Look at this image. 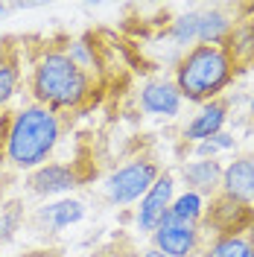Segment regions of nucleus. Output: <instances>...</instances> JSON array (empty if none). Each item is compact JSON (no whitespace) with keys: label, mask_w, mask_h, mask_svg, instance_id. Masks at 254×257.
<instances>
[{"label":"nucleus","mask_w":254,"mask_h":257,"mask_svg":"<svg viewBox=\"0 0 254 257\" xmlns=\"http://www.w3.org/2000/svg\"><path fill=\"white\" fill-rule=\"evenodd\" d=\"M62 138V114L32 102L12 114L3 135V164L18 173L44 167Z\"/></svg>","instance_id":"nucleus-1"},{"label":"nucleus","mask_w":254,"mask_h":257,"mask_svg":"<svg viewBox=\"0 0 254 257\" xmlns=\"http://www.w3.org/2000/svg\"><path fill=\"white\" fill-rule=\"evenodd\" d=\"M30 91L50 111H73L91 99L94 79L70 59L67 47H47L32 64Z\"/></svg>","instance_id":"nucleus-2"},{"label":"nucleus","mask_w":254,"mask_h":257,"mask_svg":"<svg viewBox=\"0 0 254 257\" xmlns=\"http://www.w3.org/2000/svg\"><path fill=\"white\" fill-rule=\"evenodd\" d=\"M237 64L225 44H193L175 67V88L181 99L213 102L234 79Z\"/></svg>","instance_id":"nucleus-3"},{"label":"nucleus","mask_w":254,"mask_h":257,"mask_svg":"<svg viewBox=\"0 0 254 257\" xmlns=\"http://www.w3.org/2000/svg\"><path fill=\"white\" fill-rule=\"evenodd\" d=\"M158 176H161V167L152 158H135L108 176L105 196H108L111 205H132L141 196H146V190L158 181Z\"/></svg>","instance_id":"nucleus-4"},{"label":"nucleus","mask_w":254,"mask_h":257,"mask_svg":"<svg viewBox=\"0 0 254 257\" xmlns=\"http://www.w3.org/2000/svg\"><path fill=\"white\" fill-rule=\"evenodd\" d=\"M155 248L167 257H196L202 251V228L190 222H178L167 210L161 225L152 231Z\"/></svg>","instance_id":"nucleus-5"},{"label":"nucleus","mask_w":254,"mask_h":257,"mask_svg":"<svg viewBox=\"0 0 254 257\" xmlns=\"http://www.w3.org/2000/svg\"><path fill=\"white\" fill-rule=\"evenodd\" d=\"M205 222L213 231V237H219V234H245L254 222V208L242 205L231 196L216 193L210 208H205Z\"/></svg>","instance_id":"nucleus-6"},{"label":"nucleus","mask_w":254,"mask_h":257,"mask_svg":"<svg viewBox=\"0 0 254 257\" xmlns=\"http://www.w3.org/2000/svg\"><path fill=\"white\" fill-rule=\"evenodd\" d=\"M173 190H175V178L173 173H161L158 181L146 190V196L141 199V208L135 213V222H138V231H155L164 219V213L173 205Z\"/></svg>","instance_id":"nucleus-7"},{"label":"nucleus","mask_w":254,"mask_h":257,"mask_svg":"<svg viewBox=\"0 0 254 257\" xmlns=\"http://www.w3.org/2000/svg\"><path fill=\"white\" fill-rule=\"evenodd\" d=\"M79 173L70 164H44V167L32 170L27 178V184L35 196H62V193L79 187Z\"/></svg>","instance_id":"nucleus-8"},{"label":"nucleus","mask_w":254,"mask_h":257,"mask_svg":"<svg viewBox=\"0 0 254 257\" xmlns=\"http://www.w3.org/2000/svg\"><path fill=\"white\" fill-rule=\"evenodd\" d=\"M219 193L254 208V155H242V158L231 161L228 167H222Z\"/></svg>","instance_id":"nucleus-9"},{"label":"nucleus","mask_w":254,"mask_h":257,"mask_svg":"<svg viewBox=\"0 0 254 257\" xmlns=\"http://www.w3.org/2000/svg\"><path fill=\"white\" fill-rule=\"evenodd\" d=\"M181 94L175 88V82H146L141 91V108L146 114H155V117H175L181 111Z\"/></svg>","instance_id":"nucleus-10"},{"label":"nucleus","mask_w":254,"mask_h":257,"mask_svg":"<svg viewBox=\"0 0 254 257\" xmlns=\"http://www.w3.org/2000/svg\"><path fill=\"white\" fill-rule=\"evenodd\" d=\"M181 176L187 181L190 193L199 196H216L219 184H222V164L213 158H199V161H187L181 167Z\"/></svg>","instance_id":"nucleus-11"},{"label":"nucleus","mask_w":254,"mask_h":257,"mask_svg":"<svg viewBox=\"0 0 254 257\" xmlns=\"http://www.w3.org/2000/svg\"><path fill=\"white\" fill-rule=\"evenodd\" d=\"M225 117H228V102H225V99L205 102V105H202V111L187 123L184 138H187V141H196V144H202V141H207V138H213V135H219V132H222Z\"/></svg>","instance_id":"nucleus-12"},{"label":"nucleus","mask_w":254,"mask_h":257,"mask_svg":"<svg viewBox=\"0 0 254 257\" xmlns=\"http://www.w3.org/2000/svg\"><path fill=\"white\" fill-rule=\"evenodd\" d=\"M82 216H85V205L79 199H62V202H53L38 210V222L47 225V231H53V234L82 222Z\"/></svg>","instance_id":"nucleus-13"},{"label":"nucleus","mask_w":254,"mask_h":257,"mask_svg":"<svg viewBox=\"0 0 254 257\" xmlns=\"http://www.w3.org/2000/svg\"><path fill=\"white\" fill-rule=\"evenodd\" d=\"M231 30H234V21L225 15L222 9H207V12L199 15V35H196V41L199 44H225Z\"/></svg>","instance_id":"nucleus-14"},{"label":"nucleus","mask_w":254,"mask_h":257,"mask_svg":"<svg viewBox=\"0 0 254 257\" xmlns=\"http://www.w3.org/2000/svg\"><path fill=\"white\" fill-rule=\"evenodd\" d=\"M225 50L231 53V59L234 64H251L254 62V21H242L237 24L231 35H228V41H225Z\"/></svg>","instance_id":"nucleus-15"},{"label":"nucleus","mask_w":254,"mask_h":257,"mask_svg":"<svg viewBox=\"0 0 254 257\" xmlns=\"http://www.w3.org/2000/svg\"><path fill=\"white\" fill-rule=\"evenodd\" d=\"M205 257H254V245L245 234H219L205 245Z\"/></svg>","instance_id":"nucleus-16"},{"label":"nucleus","mask_w":254,"mask_h":257,"mask_svg":"<svg viewBox=\"0 0 254 257\" xmlns=\"http://www.w3.org/2000/svg\"><path fill=\"white\" fill-rule=\"evenodd\" d=\"M21 85V62L12 47H0V105H6L15 96Z\"/></svg>","instance_id":"nucleus-17"},{"label":"nucleus","mask_w":254,"mask_h":257,"mask_svg":"<svg viewBox=\"0 0 254 257\" xmlns=\"http://www.w3.org/2000/svg\"><path fill=\"white\" fill-rule=\"evenodd\" d=\"M170 213H173L178 222H190V225H199L205 219V202L199 193H181L178 199H173L170 205Z\"/></svg>","instance_id":"nucleus-18"},{"label":"nucleus","mask_w":254,"mask_h":257,"mask_svg":"<svg viewBox=\"0 0 254 257\" xmlns=\"http://www.w3.org/2000/svg\"><path fill=\"white\" fill-rule=\"evenodd\" d=\"M170 35H173L175 44L187 47V44H196V35H199V15H181L173 21L170 27Z\"/></svg>","instance_id":"nucleus-19"},{"label":"nucleus","mask_w":254,"mask_h":257,"mask_svg":"<svg viewBox=\"0 0 254 257\" xmlns=\"http://www.w3.org/2000/svg\"><path fill=\"white\" fill-rule=\"evenodd\" d=\"M222 149H234V138L225 135V132H219V135H213V138L202 141L199 149H196V155H199V158H213V155L222 152Z\"/></svg>","instance_id":"nucleus-20"},{"label":"nucleus","mask_w":254,"mask_h":257,"mask_svg":"<svg viewBox=\"0 0 254 257\" xmlns=\"http://www.w3.org/2000/svg\"><path fill=\"white\" fill-rule=\"evenodd\" d=\"M18 222H21V208L18 205L0 208V240L12 237V231H18Z\"/></svg>","instance_id":"nucleus-21"},{"label":"nucleus","mask_w":254,"mask_h":257,"mask_svg":"<svg viewBox=\"0 0 254 257\" xmlns=\"http://www.w3.org/2000/svg\"><path fill=\"white\" fill-rule=\"evenodd\" d=\"M99 257H138L129 245H111V248H105V251H99Z\"/></svg>","instance_id":"nucleus-22"},{"label":"nucleus","mask_w":254,"mask_h":257,"mask_svg":"<svg viewBox=\"0 0 254 257\" xmlns=\"http://www.w3.org/2000/svg\"><path fill=\"white\" fill-rule=\"evenodd\" d=\"M138 257H167V254H161L158 248H149V251H143V254H138Z\"/></svg>","instance_id":"nucleus-23"},{"label":"nucleus","mask_w":254,"mask_h":257,"mask_svg":"<svg viewBox=\"0 0 254 257\" xmlns=\"http://www.w3.org/2000/svg\"><path fill=\"white\" fill-rule=\"evenodd\" d=\"M248 240H251V245H254V222H251V228H248V234H245Z\"/></svg>","instance_id":"nucleus-24"},{"label":"nucleus","mask_w":254,"mask_h":257,"mask_svg":"<svg viewBox=\"0 0 254 257\" xmlns=\"http://www.w3.org/2000/svg\"><path fill=\"white\" fill-rule=\"evenodd\" d=\"M251 114H254V96H251Z\"/></svg>","instance_id":"nucleus-25"},{"label":"nucleus","mask_w":254,"mask_h":257,"mask_svg":"<svg viewBox=\"0 0 254 257\" xmlns=\"http://www.w3.org/2000/svg\"><path fill=\"white\" fill-rule=\"evenodd\" d=\"M0 15H3V6H0Z\"/></svg>","instance_id":"nucleus-26"},{"label":"nucleus","mask_w":254,"mask_h":257,"mask_svg":"<svg viewBox=\"0 0 254 257\" xmlns=\"http://www.w3.org/2000/svg\"><path fill=\"white\" fill-rule=\"evenodd\" d=\"M82 257H88V254H82Z\"/></svg>","instance_id":"nucleus-27"}]
</instances>
